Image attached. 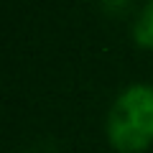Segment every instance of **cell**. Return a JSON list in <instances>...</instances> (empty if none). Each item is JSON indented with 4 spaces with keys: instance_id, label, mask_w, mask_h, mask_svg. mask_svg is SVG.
Masks as SVG:
<instances>
[{
    "instance_id": "obj_1",
    "label": "cell",
    "mask_w": 153,
    "mask_h": 153,
    "mask_svg": "<svg viewBox=\"0 0 153 153\" xmlns=\"http://www.w3.org/2000/svg\"><path fill=\"white\" fill-rule=\"evenodd\" d=\"M117 153H143L153 146V84H130L115 97L105 123Z\"/></svg>"
},
{
    "instance_id": "obj_2",
    "label": "cell",
    "mask_w": 153,
    "mask_h": 153,
    "mask_svg": "<svg viewBox=\"0 0 153 153\" xmlns=\"http://www.w3.org/2000/svg\"><path fill=\"white\" fill-rule=\"evenodd\" d=\"M133 41L143 49H153V0L140 8L133 23Z\"/></svg>"
}]
</instances>
